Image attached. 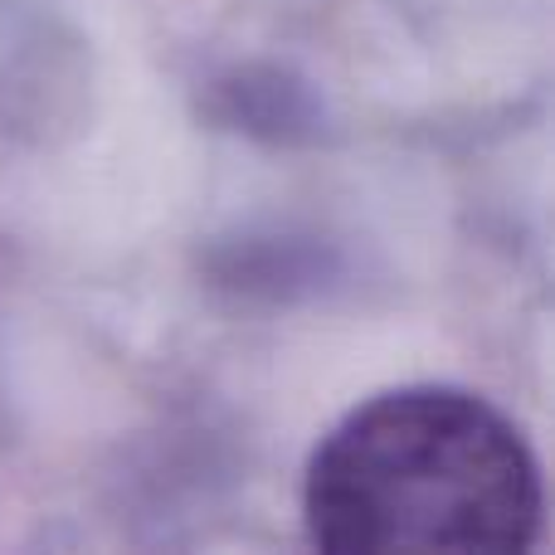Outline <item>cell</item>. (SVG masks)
<instances>
[{
  "instance_id": "cell-1",
  "label": "cell",
  "mask_w": 555,
  "mask_h": 555,
  "mask_svg": "<svg viewBox=\"0 0 555 555\" xmlns=\"http://www.w3.org/2000/svg\"><path fill=\"white\" fill-rule=\"evenodd\" d=\"M541 517V468L521 429L453 385L356 404L302 478L307 537L332 555H517Z\"/></svg>"
}]
</instances>
